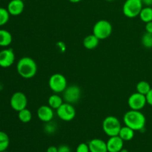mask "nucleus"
I'll return each instance as SVG.
<instances>
[{
	"mask_svg": "<svg viewBox=\"0 0 152 152\" xmlns=\"http://www.w3.org/2000/svg\"><path fill=\"white\" fill-rule=\"evenodd\" d=\"M125 126H129L135 132H140L145 129L146 118L140 111L130 109L123 116Z\"/></svg>",
	"mask_w": 152,
	"mask_h": 152,
	"instance_id": "obj_1",
	"label": "nucleus"
},
{
	"mask_svg": "<svg viewBox=\"0 0 152 152\" xmlns=\"http://www.w3.org/2000/svg\"><path fill=\"white\" fill-rule=\"evenodd\" d=\"M37 64L33 58L29 56L22 57L16 64L18 74L24 79L34 78L37 73Z\"/></svg>",
	"mask_w": 152,
	"mask_h": 152,
	"instance_id": "obj_2",
	"label": "nucleus"
},
{
	"mask_svg": "<svg viewBox=\"0 0 152 152\" xmlns=\"http://www.w3.org/2000/svg\"><path fill=\"white\" fill-rule=\"evenodd\" d=\"M102 127L104 133L110 137L117 136L122 126L117 117L114 116H108L104 119Z\"/></svg>",
	"mask_w": 152,
	"mask_h": 152,
	"instance_id": "obj_3",
	"label": "nucleus"
},
{
	"mask_svg": "<svg viewBox=\"0 0 152 152\" xmlns=\"http://www.w3.org/2000/svg\"><path fill=\"white\" fill-rule=\"evenodd\" d=\"M113 27L111 22L105 19L97 21L93 27V33L99 40H103L108 38L111 35Z\"/></svg>",
	"mask_w": 152,
	"mask_h": 152,
	"instance_id": "obj_4",
	"label": "nucleus"
},
{
	"mask_svg": "<svg viewBox=\"0 0 152 152\" xmlns=\"http://www.w3.org/2000/svg\"><path fill=\"white\" fill-rule=\"evenodd\" d=\"M143 4L140 0H126L123 5V13L127 18H133L139 16Z\"/></svg>",
	"mask_w": 152,
	"mask_h": 152,
	"instance_id": "obj_5",
	"label": "nucleus"
},
{
	"mask_svg": "<svg viewBox=\"0 0 152 152\" xmlns=\"http://www.w3.org/2000/svg\"><path fill=\"white\" fill-rule=\"evenodd\" d=\"M48 86L55 94L62 93L68 86V82L65 76L62 74H52L48 80Z\"/></svg>",
	"mask_w": 152,
	"mask_h": 152,
	"instance_id": "obj_6",
	"label": "nucleus"
},
{
	"mask_svg": "<svg viewBox=\"0 0 152 152\" xmlns=\"http://www.w3.org/2000/svg\"><path fill=\"white\" fill-rule=\"evenodd\" d=\"M82 96V90L80 86L77 85L68 86L65 90L62 92V98L64 102L70 104L77 103Z\"/></svg>",
	"mask_w": 152,
	"mask_h": 152,
	"instance_id": "obj_7",
	"label": "nucleus"
},
{
	"mask_svg": "<svg viewBox=\"0 0 152 152\" xmlns=\"http://www.w3.org/2000/svg\"><path fill=\"white\" fill-rule=\"evenodd\" d=\"M57 117L61 120L65 122H70L74 120L77 114L75 108L72 104L64 102V103L56 110Z\"/></svg>",
	"mask_w": 152,
	"mask_h": 152,
	"instance_id": "obj_8",
	"label": "nucleus"
},
{
	"mask_svg": "<svg viewBox=\"0 0 152 152\" xmlns=\"http://www.w3.org/2000/svg\"><path fill=\"white\" fill-rule=\"evenodd\" d=\"M28 103V101L27 96L23 92L21 91L15 92L14 94H13L10 99V107L17 112L24 108H26Z\"/></svg>",
	"mask_w": 152,
	"mask_h": 152,
	"instance_id": "obj_9",
	"label": "nucleus"
},
{
	"mask_svg": "<svg viewBox=\"0 0 152 152\" xmlns=\"http://www.w3.org/2000/svg\"><path fill=\"white\" fill-rule=\"evenodd\" d=\"M146 104V96L138 92L133 93L128 99V105L132 110L141 111L145 108Z\"/></svg>",
	"mask_w": 152,
	"mask_h": 152,
	"instance_id": "obj_10",
	"label": "nucleus"
},
{
	"mask_svg": "<svg viewBox=\"0 0 152 152\" xmlns=\"http://www.w3.org/2000/svg\"><path fill=\"white\" fill-rule=\"evenodd\" d=\"M15 53L12 48H4L0 50V67L4 68L12 66L15 62Z\"/></svg>",
	"mask_w": 152,
	"mask_h": 152,
	"instance_id": "obj_11",
	"label": "nucleus"
},
{
	"mask_svg": "<svg viewBox=\"0 0 152 152\" xmlns=\"http://www.w3.org/2000/svg\"><path fill=\"white\" fill-rule=\"evenodd\" d=\"M37 117L40 121L46 123L53 120L54 117V111L52 108H50L48 105H41L37 109Z\"/></svg>",
	"mask_w": 152,
	"mask_h": 152,
	"instance_id": "obj_12",
	"label": "nucleus"
},
{
	"mask_svg": "<svg viewBox=\"0 0 152 152\" xmlns=\"http://www.w3.org/2000/svg\"><path fill=\"white\" fill-rule=\"evenodd\" d=\"M10 16H17L22 14L25 9L23 0H10L7 7Z\"/></svg>",
	"mask_w": 152,
	"mask_h": 152,
	"instance_id": "obj_13",
	"label": "nucleus"
},
{
	"mask_svg": "<svg viewBox=\"0 0 152 152\" xmlns=\"http://www.w3.org/2000/svg\"><path fill=\"white\" fill-rule=\"evenodd\" d=\"M106 144L108 152H120L124 148V141L118 135L110 137Z\"/></svg>",
	"mask_w": 152,
	"mask_h": 152,
	"instance_id": "obj_14",
	"label": "nucleus"
},
{
	"mask_svg": "<svg viewBox=\"0 0 152 152\" xmlns=\"http://www.w3.org/2000/svg\"><path fill=\"white\" fill-rule=\"evenodd\" d=\"M90 152H108L106 142L99 138H94L88 142Z\"/></svg>",
	"mask_w": 152,
	"mask_h": 152,
	"instance_id": "obj_15",
	"label": "nucleus"
},
{
	"mask_svg": "<svg viewBox=\"0 0 152 152\" xmlns=\"http://www.w3.org/2000/svg\"><path fill=\"white\" fill-rule=\"evenodd\" d=\"M100 40L94 35V34H90L86 36L83 41V46L88 50H93L97 48Z\"/></svg>",
	"mask_w": 152,
	"mask_h": 152,
	"instance_id": "obj_16",
	"label": "nucleus"
},
{
	"mask_svg": "<svg viewBox=\"0 0 152 152\" xmlns=\"http://www.w3.org/2000/svg\"><path fill=\"white\" fill-rule=\"evenodd\" d=\"M63 103V98L62 96H59V94H53L49 96L48 99V105L53 110L58 109Z\"/></svg>",
	"mask_w": 152,
	"mask_h": 152,
	"instance_id": "obj_17",
	"label": "nucleus"
},
{
	"mask_svg": "<svg viewBox=\"0 0 152 152\" xmlns=\"http://www.w3.org/2000/svg\"><path fill=\"white\" fill-rule=\"evenodd\" d=\"M135 131H134L133 129L129 128V126H122L121 129H120V132H119L118 136L123 140L124 142L126 141H131L134 137Z\"/></svg>",
	"mask_w": 152,
	"mask_h": 152,
	"instance_id": "obj_18",
	"label": "nucleus"
},
{
	"mask_svg": "<svg viewBox=\"0 0 152 152\" xmlns=\"http://www.w3.org/2000/svg\"><path fill=\"white\" fill-rule=\"evenodd\" d=\"M13 41L12 34L8 31L0 29V47H8Z\"/></svg>",
	"mask_w": 152,
	"mask_h": 152,
	"instance_id": "obj_19",
	"label": "nucleus"
},
{
	"mask_svg": "<svg viewBox=\"0 0 152 152\" xmlns=\"http://www.w3.org/2000/svg\"><path fill=\"white\" fill-rule=\"evenodd\" d=\"M139 17L142 22L147 23V22L152 21V7H142L140 13L139 14Z\"/></svg>",
	"mask_w": 152,
	"mask_h": 152,
	"instance_id": "obj_20",
	"label": "nucleus"
},
{
	"mask_svg": "<svg viewBox=\"0 0 152 152\" xmlns=\"http://www.w3.org/2000/svg\"><path fill=\"white\" fill-rule=\"evenodd\" d=\"M32 113L28 108H24L18 112V118L22 123H28L32 120Z\"/></svg>",
	"mask_w": 152,
	"mask_h": 152,
	"instance_id": "obj_21",
	"label": "nucleus"
},
{
	"mask_svg": "<svg viewBox=\"0 0 152 152\" xmlns=\"http://www.w3.org/2000/svg\"><path fill=\"white\" fill-rule=\"evenodd\" d=\"M151 89V87L149 83L146 81H144V80L139 82L136 86L137 92L141 94L145 95V96L150 91Z\"/></svg>",
	"mask_w": 152,
	"mask_h": 152,
	"instance_id": "obj_22",
	"label": "nucleus"
},
{
	"mask_svg": "<svg viewBox=\"0 0 152 152\" xmlns=\"http://www.w3.org/2000/svg\"><path fill=\"white\" fill-rule=\"evenodd\" d=\"M10 145V138L4 132L0 131V152L6 151Z\"/></svg>",
	"mask_w": 152,
	"mask_h": 152,
	"instance_id": "obj_23",
	"label": "nucleus"
},
{
	"mask_svg": "<svg viewBox=\"0 0 152 152\" xmlns=\"http://www.w3.org/2000/svg\"><path fill=\"white\" fill-rule=\"evenodd\" d=\"M10 13L7 8L0 7V27L4 26L10 19Z\"/></svg>",
	"mask_w": 152,
	"mask_h": 152,
	"instance_id": "obj_24",
	"label": "nucleus"
},
{
	"mask_svg": "<svg viewBox=\"0 0 152 152\" xmlns=\"http://www.w3.org/2000/svg\"><path fill=\"white\" fill-rule=\"evenodd\" d=\"M141 42L145 48H152V34L145 32L141 38Z\"/></svg>",
	"mask_w": 152,
	"mask_h": 152,
	"instance_id": "obj_25",
	"label": "nucleus"
},
{
	"mask_svg": "<svg viewBox=\"0 0 152 152\" xmlns=\"http://www.w3.org/2000/svg\"><path fill=\"white\" fill-rule=\"evenodd\" d=\"M56 124H55V123L50 121L48 123H46L45 124L44 126V131L46 134H54L55 132L56 131Z\"/></svg>",
	"mask_w": 152,
	"mask_h": 152,
	"instance_id": "obj_26",
	"label": "nucleus"
},
{
	"mask_svg": "<svg viewBox=\"0 0 152 152\" xmlns=\"http://www.w3.org/2000/svg\"><path fill=\"white\" fill-rule=\"evenodd\" d=\"M76 152H90L88 143L82 142V143L79 144L76 149Z\"/></svg>",
	"mask_w": 152,
	"mask_h": 152,
	"instance_id": "obj_27",
	"label": "nucleus"
},
{
	"mask_svg": "<svg viewBox=\"0 0 152 152\" xmlns=\"http://www.w3.org/2000/svg\"><path fill=\"white\" fill-rule=\"evenodd\" d=\"M58 152H71V150L68 145H61L58 147Z\"/></svg>",
	"mask_w": 152,
	"mask_h": 152,
	"instance_id": "obj_28",
	"label": "nucleus"
},
{
	"mask_svg": "<svg viewBox=\"0 0 152 152\" xmlns=\"http://www.w3.org/2000/svg\"><path fill=\"white\" fill-rule=\"evenodd\" d=\"M145 96H146L147 104H148V105L152 106V88L151 90H150V91L145 95Z\"/></svg>",
	"mask_w": 152,
	"mask_h": 152,
	"instance_id": "obj_29",
	"label": "nucleus"
},
{
	"mask_svg": "<svg viewBox=\"0 0 152 152\" xmlns=\"http://www.w3.org/2000/svg\"><path fill=\"white\" fill-rule=\"evenodd\" d=\"M145 32L152 34V21H151V22H147V23H145Z\"/></svg>",
	"mask_w": 152,
	"mask_h": 152,
	"instance_id": "obj_30",
	"label": "nucleus"
},
{
	"mask_svg": "<svg viewBox=\"0 0 152 152\" xmlns=\"http://www.w3.org/2000/svg\"><path fill=\"white\" fill-rule=\"evenodd\" d=\"M46 152H58V147L51 145V146H50L48 148Z\"/></svg>",
	"mask_w": 152,
	"mask_h": 152,
	"instance_id": "obj_31",
	"label": "nucleus"
},
{
	"mask_svg": "<svg viewBox=\"0 0 152 152\" xmlns=\"http://www.w3.org/2000/svg\"><path fill=\"white\" fill-rule=\"evenodd\" d=\"M142 4L145 6L152 7V0H142Z\"/></svg>",
	"mask_w": 152,
	"mask_h": 152,
	"instance_id": "obj_32",
	"label": "nucleus"
},
{
	"mask_svg": "<svg viewBox=\"0 0 152 152\" xmlns=\"http://www.w3.org/2000/svg\"><path fill=\"white\" fill-rule=\"evenodd\" d=\"M68 1L71 3H79L83 1V0H68Z\"/></svg>",
	"mask_w": 152,
	"mask_h": 152,
	"instance_id": "obj_33",
	"label": "nucleus"
},
{
	"mask_svg": "<svg viewBox=\"0 0 152 152\" xmlns=\"http://www.w3.org/2000/svg\"><path fill=\"white\" fill-rule=\"evenodd\" d=\"M120 152H129V151H128V150L127 149H126V148H123V149H122L121 150V151H120Z\"/></svg>",
	"mask_w": 152,
	"mask_h": 152,
	"instance_id": "obj_34",
	"label": "nucleus"
},
{
	"mask_svg": "<svg viewBox=\"0 0 152 152\" xmlns=\"http://www.w3.org/2000/svg\"><path fill=\"white\" fill-rule=\"evenodd\" d=\"M105 1H114V0H105Z\"/></svg>",
	"mask_w": 152,
	"mask_h": 152,
	"instance_id": "obj_35",
	"label": "nucleus"
},
{
	"mask_svg": "<svg viewBox=\"0 0 152 152\" xmlns=\"http://www.w3.org/2000/svg\"><path fill=\"white\" fill-rule=\"evenodd\" d=\"M1 152H9V151H7V150H6V151H1Z\"/></svg>",
	"mask_w": 152,
	"mask_h": 152,
	"instance_id": "obj_36",
	"label": "nucleus"
},
{
	"mask_svg": "<svg viewBox=\"0 0 152 152\" xmlns=\"http://www.w3.org/2000/svg\"><path fill=\"white\" fill-rule=\"evenodd\" d=\"M140 1H142V0H140Z\"/></svg>",
	"mask_w": 152,
	"mask_h": 152,
	"instance_id": "obj_37",
	"label": "nucleus"
}]
</instances>
